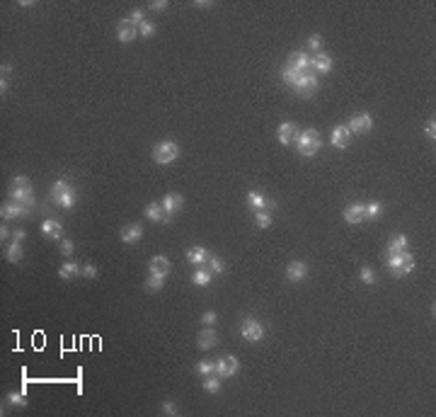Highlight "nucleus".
<instances>
[{
	"label": "nucleus",
	"instance_id": "aec40b11",
	"mask_svg": "<svg viewBox=\"0 0 436 417\" xmlns=\"http://www.w3.org/2000/svg\"><path fill=\"white\" fill-rule=\"evenodd\" d=\"M363 218H366V213H363V204H349V207L344 208V221L349 223V226L361 223Z\"/></svg>",
	"mask_w": 436,
	"mask_h": 417
},
{
	"label": "nucleus",
	"instance_id": "f8f14e48",
	"mask_svg": "<svg viewBox=\"0 0 436 417\" xmlns=\"http://www.w3.org/2000/svg\"><path fill=\"white\" fill-rule=\"evenodd\" d=\"M180 208H182V197L180 194H165V199H163V211H165L163 223H167V221L172 218V213H177Z\"/></svg>",
	"mask_w": 436,
	"mask_h": 417
},
{
	"label": "nucleus",
	"instance_id": "a211bd4d",
	"mask_svg": "<svg viewBox=\"0 0 436 417\" xmlns=\"http://www.w3.org/2000/svg\"><path fill=\"white\" fill-rule=\"evenodd\" d=\"M209 250L206 247H201V245H194V247H189V252H187V260L192 262L194 267H204L206 262H209Z\"/></svg>",
	"mask_w": 436,
	"mask_h": 417
},
{
	"label": "nucleus",
	"instance_id": "f704fd0d",
	"mask_svg": "<svg viewBox=\"0 0 436 417\" xmlns=\"http://www.w3.org/2000/svg\"><path fill=\"white\" fill-rule=\"evenodd\" d=\"M197 371H199L201 376H209V374H216V361H209L204 359L197 364Z\"/></svg>",
	"mask_w": 436,
	"mask_h": 417
},
{
	"label": "nucleus",
	"instance_id": "4c0bfd02",
	"mask_svg": "<svg viewBox=\"0 0 436 417\" xmlns=\"http://www.w3.org/2000/svg\"><path fill=\"white\" fill-rule=\"evenodd\" d=\"M7 403L15 405V408H22V405H27V396H24V393H10V396H7Z\"/></svg>",
	"mask_w": 436,
	"mask_h": 417
},
{
	"label": "nucleus",
	"instance_id": "f3484780",
	"mask_svg": "<svg viewBox=\"0 0 436 417\" xmlns=\"http://www.w3.org/2000/svg\"><path fill=\"white\" fill-rule=\"evenodd\" d=\"M306 274H308V265L301 262V260H298V262H291V265L286 267V279L293 282V284L301 282V279H306Z\"/></svg>",
	"mask_w": 436,
	"mask_h": 417
},
{
	"label": "nucleus",
	"instance_id": "ddd939ff",
	"mask_svg": "<svg viewBox=\"0 0 436 417\" xmlns=\"http://www.w3.org/2000/svg\"><path fill=\"white\" fill-rule=\"evenodd\" d=\"M41 233L51 240H63V226L56 218H44L41 221Z\"/></svg>",
	"mask_w": 436,
	"mask_h": 417
},
{
	"label": "nucleus",
	"instance_id": "3c124183",
	"mask_svg": "<svg viewBox=\"0 0 436 417\" xmlns=\"http://www.w3.org/2000/svg\"><path fill=\"white\" fill-rule=\"evenodd\" d=\"M10 71H12V66H10V63H2V66H0V73H2V76H7Z\"/></svg>",
	"mask_w": 436,
	"mask_h": 417
},
{
	"label": "nucleus",
	"instance_id": "dca6fc26",
	"mask_svg": "<svg viewBox=\"0 0 436 417\" xmlns=\"http://www.w3.org/2000/svg\"><path fill=\"white\" fill-rule=\"evenodd\" d=\"M279 141L284 143V146H291V143H296V138H298V129H296V124L293 121H284L281 126H279Z\"/></svg>",
	"mask_w": 436,
	"mask_h": 417
},
{
	"label": "nucleus",
	"instance_id": "ea45409f",
	"mask_svg": "<svg viewBox=\"0 0 436 417\" xmlns=\"http://www.w3.org/2000/svg\"><path fill=\"white\" fill-rule=\"evenodd\" d=\"M209 267H211V272H216V274H220V272L225 269V265H223L220 257H209Z\"/></svg>",
	"mask_w": 436,
	"mask_h": 417
},
{
	"label": "nucleus",
	"instance_id": "e433bc0d",
	"mask_svg": "<svg viewBox=\"0 0 436 417\" xmlns=\"http://www.w3.org/2000/svg\"><path fill=\"white\" fill-rule=\"evenodd\" d=\"M376 279H378V277H376V272H373L368 265H363L361 267V282H363V284L373 286V284H376Z\"/></svg>",
	"mask_w": 436,
	"mask_h": 417
},
{
	"label": "nucleus",
	"instance_id": "6e6552de",
	"mask_svg": "<svg viewBox=\"0 0 436 417\" xmlns=\"http://www.w3.org/2000/svg\"><path fill=\"white\" fill-rule=\"evenodd\" d=\"M315 88H318V78H315V73H301V78H298L296 85H293V90H298L303 97L313 95Z\"/></svg>",
	"mask_w": 436,
	"mask_h": 417
},
{
	"label": "nucleus",
	"instance_id": "8fccbe9b",
	"mask_svg": "<svg viewBox=\"0 0 436 417\" xmlns=\"http://www.w3.org/2000/svg\"><path fill=\"white\" fill-rule=\"evenodd\" d=\"M24 238H27V233H24V230H22V228H19V230H15V233H12V240H15V243H22V240H24Z\"/></svg>",
	"mask_w": 436,
	"mask_h": 417
},
{
	"label": "nucleus",
	"instance_id": "0eeeda50",
	"mask_svg": "<svg viewBox=\"0 0 436 417\" xmlns=\"http://www.w3.org/2000/svg\"><path fill=\"white\" fill-rule=\"evenodd\" d=\"M371 126H373V119H371V114H366V112L351 116V121L346 124V129L351 133H368Z\"/></svg>",
	"mask_w": 436,
	"mask_h": 417
},
{
	"label": "nucleus",
	"instance_id": "c756f323",
	"mask_svg": "<svg viewBox=\"0 0 436 417\" xmlns=\"http://www.w3.org/2000/svg\"><path fill=\"white\" fill-rule=\"evenodd\" d=\"M254 226L269 228L272 226V213H269V211H254Z\"/></svg>",
	"mask_w": 436,
	"mask_h": 417
},
{
	"label": "nucleus",
	"instance_id": "2eb2a0df",
	"mask_svg": "<svg viewBox=\"0 0 436 417\" xmlns=\"http://www.w3.org/2000/svg\"><path fill=\"white\" fill-rule=\"evenodd\" d=\"M141 238H143V228L138 226V223H128L126 228H121V243L136 245Z\"/></svg>",
	"mask_w": 436,
	"mask_h": 417
},
{
	"label": "nucleus",
	"instance_id": "c03bdc74",
	"mask_svg": "<svg viewBox=\"0 0 436 417\" xmlns=\"http://www.w3.org/2000/svg\"><path fill=\"white\" fill-rule=\"evenodd\" d=\"M58 250H61V255H73V252H75V245H73L71 240H61Z\"/></svg>",
	"mask_w": 436,
	"mask_h": 417
},
{
	"label": "nucleus",
	"instance_id": "5701e85b",
	"mask_svg": "<svg viewBox=\"0 0 436 417\" xmlns=\"http://www.w3.org/2000/svg\"><path fill=\"white\" fill-rule=\"evenodd\" d=\"M247 204L254 208V211H267V208H272V202L262 194V192H250L247 194Z\"/></svg>",
	"mask_w": 436,
	"mask_h": 417
},
{
	"label": "nucleus",
	"instance_id": "4468645a",
	"mask_svg": "<svg viewBox=\"0 0 436 417\" xmlns=\"http://www.w3.org/2000/svg\"><path fill=\"white\" fill-rule=\"evenodd\" d=\"M136 37H138V27H133L128 19H121L119 27H116V39L124 41V44H128V41H133Z\"/></svg>",
	"mask_w": 436,
	"mask_h": 417
},
{
	"label": "nucleus",
	"instance_id": "72a5a7b5",
	"mask_svg": "<svg viewBox=\"0 0 436 417\" xmlns=\"http://www.w3.org/2000/svg\"><path fill=\"white\" fill-rule=\"evenodd\" d=\"M153 34H155V24H153V22H148V19H143V22L138 24V37L150 39Z\"/></svg>",
	"mask_w": 436,
	"mask_h": 417
},
{
	"label": "nucleus",
	"instance_id": "c9c22d12",
	"mask_svg": "<svg viewBox=\"0 0 436 417\" xmlns=\"http://www.w3.org/2000/svg\"><path fill=\"white\" fill-rule=\"evenodd\" d=\"M381 211H383V207L378 204V202H371V204H366V207H363L366 218H378V216H381Z\"/></svg>",
	"mask_w": 436,
	"mask_h": 417
},
{
	"label": "nucleus",
	"instance_id": "49530a36",
	"mask_svg": "<svg viewBox=\"0 0 436 417\" xmlns=\"http://www.w3.org/2000/svg\"><path fill=\"white\" fill-rule=\"evenodd\" d=\"M12 187H32V182H29L24 175H17V177L12 180Z\"/></svg>",
	"mask_w": 436,
	"mask_h": 417
},
{
	"label": "nucleus",
	"instance_id": "39448f33",
	"mask_svg": "<svg viewBox=\"0 0 436 417\" xmlns=\"http://www.w3.org/2000/svg\"><path fill=\"white\" fill-rule=\"evenodd\" d=\"M240 335H242L245 342L257 344V342H262V337H264V325L257 320V318H245L242 325H240Z\"/></svg>",
	"mask_w": 436,
	"mask_h": 417
},
{
	"label": "nucleus",
	"instance_id": "4be33fe9",
	"mask_svg": "<svg viewBox=\"0 0 436 417\" xmlns=\"http://www.w3.org/2000/svg\"><path fill=\"white\" fill-rule=\"evenodd\" d=\"M216 342H218V335H216L214 327H204V330H199V335H197V344H199L201 349H211Z\"/></svg>",
	"mask_w": 436,
	"mask_h": 417
},
{
	"label": "nucleus",
	"instance_id": "cd10ccee",
	"mask_svg": "<svg viewBox=\"0 0 436 417\" xmlns=\"http://www.w3.org/2000/svg\"><path fill=\"white\" fill-rule=\"evenodd\" d=\"M204 391H206V393H218V391H220V379H218L216 374L204 376Z\"/></svg>",
	"mask_w": 436,
	"mask_h": 417
},
{
	"label": "nucleus",
	"instance_id": "58836bf2",
	"mask_svg": "<svg viewBox=\"0 0 436 417\" xmlns=\"http://www.w3.org/2000/svg\"><path fill=\"white\" fill-rule=\"evenodd\" d=\"M308 49L310 51H315V54H323V37H320V34L310 37L308 39Z\"/></svg>",
	"mask_w": 436,
	"mask_h": 417
},
{
	"label": "nucleus",
	"instance_id": "2f4dec72",
	"mask_svg": "<svg viewBox=\"0 0 436 417\" xmlns=\"http://www.w3.org/2000/svg\"><path fill=\"white\" fill-rule=\"evenodd\" d=\"M5 257H7V262H19V260H22V243H12V245H7Z\"/></svg>",
	"mask_w": 436,
	"mask_h": 417
},
{
	"label": "nucleus",
	"instance_id": "7c9ffc66",
	"mask_svg": "<svg viewBox=\"0 0 436 417\" xmlns=\"http://www.w3.org/2000/svg\"><path fill=\"white\" fill-rule=\"evenodd\" d=\"M298 78H301V73H298V71H296V68H291L289 63H286V68H284V71H281V80H284V83H286V85H291V88H293V85H296V80H298Z\"/></svg>",
	"mask_w": 436,
	"mask_h": 417
},
{
	"label": "nucleus",
	"instance_id": "603ef678",
	"mask_svg": "<svg viewBox=\"0 0 436 417\" xmlns=\"http://www.w3.org/2000/svg\"><path fill=\"white\" fill-rule=\"evenodd\" d=\"M0 238H2V243H5L7 238H10V230H7V228H5V226L0 228Z\"/></svg>",
	"mask_w": 436,
	"mask_h": 417
},
{
	"label": "nucleus",
	"instance_id": "423d86ee",
	"mask_svg": "<svg viewBox=\"0 0 436 417\" xmlns=\"http://www.w3.org/2000/svg\"><path fill=\"white\" fill-rule=\"evenodd\" d=\"M237 369H240V364H237V359L233 357V354H225V357H220V359L216 361V376L218 379H230V376H235Z\"/></svg>",
	"mask_w": 436,
	"mask_h": 417
},
{
	"label": "nucleus",
	"instance_id": "f257e3e1",
	"mask_svg": "<svg viewBox=\"0 0 436 417\" xmlns=\"http://www.w3.org/2000/svg\"><path fill=\"white\" fill-rule=\"evenodd\" d=\"M320 146H323V136H320V131H315V129H306V131L298 133V138H296V148L306 158L315 155V153L320 151Z\"/></svg>",
	"mask_w": 436,
	"mask_h": 417
},
{
	"label": "nucleus",
	"instance_id": "de8ad7c7",
	"mask_svg": "<svg viewBox=\"0 0 436 417\" xmlns=\"http://www.w3.org/2000/svg\"><path fill=\"white\" fill-rule=\"evenodd\" d=\"M148 7H150V10H155V12H163V10H167V2H165V0H153Z\"/></svg>",
	"mask_w": 436,
	"mask_h": 417
},
{
	"label": "nucleus",
	"instance_id": "20e7f679",
	"mask_svg": "<svg viewBox=\"0 0 436 417\" xmlns=\"http://www.w3.org/2000/svg\"><path fill=\"white\" fill-rule=\"evenodd\" d=\"M180 158V146L175 141H160L155 148H153V160L158 165H167V163H175Z\"/></svg>",
	"mask_w": 436,
	"mask_h": 417
},
{
	"label": "nucleus",
	"instance_id": "9d476101",
	"mask_svg": "<svg viewBox=\"0 0 436 417\" xmlns=\"http://www.w3.org/2000/svg\"><path fill=\"white\" fill-rule=\"evenodd\" d=\"M289 66L296 68L298 73H308L310 68H313V58H310V54H306V51H296V54L289 56Z\"/></svg>",
	"mask_w": 436,
	"mask_h": 417
},
{
	"label": "nucleus",
	"instance_id": "09e8293b",
	"mask_svg": "<svg viewBox=\"0 0 436 417\" xmlns=\"http://www.w3.org/2000/svg\"><path fill=\"white\" fill-rule=\"evenodd\" d=\"M83 277L95 279V277H97V267H95V265H85V267H83Z\"/></svg>",
	"mask_w": 436,
	"mask_h": 417
},
{
	"label": "nucleus",
	"instance_id": "37998d69",
	"mask_svg": "<svg viewBox=\"0 0 436 417\" xmlns=\"http://www.w3.org/2000/svg\"><path fill=\"white\" fill-rule=\"evenodd\" d=\"M126 19L131 22V24H133V27H138V24L143 22V10H133V12H131Z\"/></svg>",
	"mask_w": 436,
	"mask_h": 417
},
{
	"label": "nucleus",
	"instance_id": "a18cd8bd",
	"mask_svg": "<svg viewBox=\"0 0 436 417\" xmlns=\"http://www.w3.org/2000/svg\"><path fill=\"white\" fill-rule=\"evenodd\" d=\"M163 413H165V415H177L175 400H165V403H163Z\"/></svg>",
	"mask_w": 436,
	"mask_h": 417
},
{
	"label": "nucleus",
	"instance_id": "f03ea898",
	"mask_svg": "<svg viewBox=\"0 0 436 417\" xmlns=\"http://www.w3.org/2000/svg\"><path fill=\"white\" fill-rule=\"evenodd\" d=\"M388 269L395 274V277H405L415 269V260L410 255V250H402V252H390L388 257Z\"/></svg>",
	"mask_w": 436,
	"mask_h": 417
},
{
	"label": "nucleus",
	"instance_id": "bb28decb",
	"mask_svg": "<svg viewBox=\"0 0 436 417\" xmlns=\"http://www.w3.org/2000/svg\"><path fill=\"white\" fill-rule=\"evenodd\" d=\"M407 247H410L407 235L400 233V235H395V238H390V247H388V250H390V252H402V250H407Z\"/></svg>",
	"mask_w": 436,
	"mask_h": 417
},
{
	"label": "nucleus",
	"instance_id": "79ce46f5",
	"mask_svg": "<svg viewBox=\"0 0 436 417\" xmlns=\"http://www.w3.org/2000/svg\"><path fill=\"white\" fill-rule=\"evenodd\" d=\"M424 136H427V138H432V141L436 138V121H434V119H429V121H427V126H424Z\"/></svg>",
	"mask_w": 436,
	"mask_h": 417
},
{
	"label": "nucleus",
	"instance_id": "473e14b6",
	"mask_svg": "<svg viewBox=\"0 0 436 417\" xmlns=\"http://www.w3.org/2000/svg\"><path fill=\"white\" fill-rule=\"evenodd\" d=\"M165 286V277H155V274H148V282H145V289L148 291H160Z\"/></svg>",
	"mask_w": 436,
	"mask_h": 417
},
{
	"label": "nucleus",
	"instance_id": "412c9836",
	"mask_svg": "<svg viewBox=\"0 0 436 417\" xmlns=\"http://www.w3.org/2000/svg\"><path fill=\"white\" fill-rule=\"evenodd\" d=\"M349 138H351V131L346 129V124L334 126V131H332V146L334 148H346L349 146Z\"/></svg>",
	"mask_w": 436,
	"mask_h": 417
},
{
	"label": "nucleus",
	"instance_id": "7ed1b4c3",
	"mask_svg": "<svg viewBox=\"0 0 436 417\" xmlns=\"http://www.w3.org/2000/svg\"><path fill=\"white\" fill-rule=\"evenodd\" d=\"M51 199L61 208H73L75 207V190H71V185L66 180H56L51 185Z\"/></svg>",
	"mask_w": 436,
	"mask_h": 417
},
{
	"label": "nucleus",
	"instance_id": "a878e982",
	"mask_svg": "<svg viewBox=\"0 0 436 417\" xmlns=\"http://www.w3.org/2000/svg\"><path fill=\"white\" fill-rule=\"evenodd\" d=\"M83 272V267L75 265V262H66V265H61V269H58V277L61 279H73V277H78Z\"/></svg>",
	"mask_w": 436,
	"mask_h": 417
},
{
	"label": "nucleus",
	"instance_id": "a19ab883",
	"mask_svg": "<svg viewBox=\"0 0 436 417\" xmlns=\"http://www.w3.org/2000/svg\"><path fill=\"white\" fill-rule=\"evenodd\" d=\"M216 320H218V315L214 313V311H206V313L201 315V325H206V327H211Z\"/></svg>",
	"mask_w": 436,
	"mask_h": 417
},
{
	"label": "nucleus",
	"instance_id": "393cba45",
	"mask_svg": "<svg viewBox=\"0 0 436 417\" xmlns=\"http://www.w3.org/2000/svg\"><path fill=\"white\" fill-rule=\"evenodd\" d=\"M313 68H315L318 73H329V71H332V58L327 56V54H315Z\"/></svg>",
	"mask_w": 436,
	"mask_h": 417
},
{
	"label": "nucleus",
	"instance_id": "9b49d317",
	"mask_svg": "<svg viewBox=\"0 0 436 417\" xmlns=\"http://www.w3.org/2000/svg\"><path fill=\"white\" fill-rule=\"evenodd\" d=\"M10 197L15 202H19V204H24L27 208H34V204H36L32 187H10Z\"/></svg>",
	"mask_w": 436,
	"mask_h": 417
},
{
	"label": "nucleus",
	"instance_id": "c85d7f7f",
	"mask_svg": "<svg viewBox=\"0 0 436 417\" xmlns=\"http://www.w3.org/2000/svg\"><path fill=\"white\" fill-rule=\"evenodd\" d=\"M192 282H194L197 286H209L211 284V272H206V269H201L199 267V269L192 274Z\"/></svg>",
	"mask_w": 436,
	"mask_h": 417
},
{
	"label": "nucleus",
	"instance_id": "6ab92c4d",
	"mask_svg": "<svg viewBox=\"0 0 436 417\" xmlns=\"http://www.w3.org/2000/svg\"><path fill=\"white\" fill-rule=\"evenodd\" d=\"M32 208H27L24 204H19V202H12V204H2V208H0V213H2V218H19V216H27Z\"/></svg>",
	"mask_w": 436,
	"mask_h": 417
},
{
	"label": "nucleus",
	"instance_id": "1a4fd4ad",
	"mask_svg": "<svg viewBox=\"0 0 436 417\" xmlns=\"http://www.w3.org/2000/svg\"><path fill=\"white\" fill-rule=\"evenodd\" d=\"M170 272H172V265H170V260H167V257H163V255L150 257V262H148V274H155V277H167Z\"/></svg>",
	"mask_w": 436,
	"mask_h": 417
},
{
	"label": "nucleus",
	"instance_id": "b1692460",
	"mask_svg": "<svg viewBox=\"0 0 436 417\" xmlns=\"http://www.w3.org/2000/svg\"><path fill=\"white\" fill-rule=\"evenodd\" d=\"M163 216H165L163 204H158V202H150V204L145 207V218H148V221H153V223H160V221H163Z\"/></svg>",
	"mask_w": 436,
	"mask_h": 417
}]
</instances>
